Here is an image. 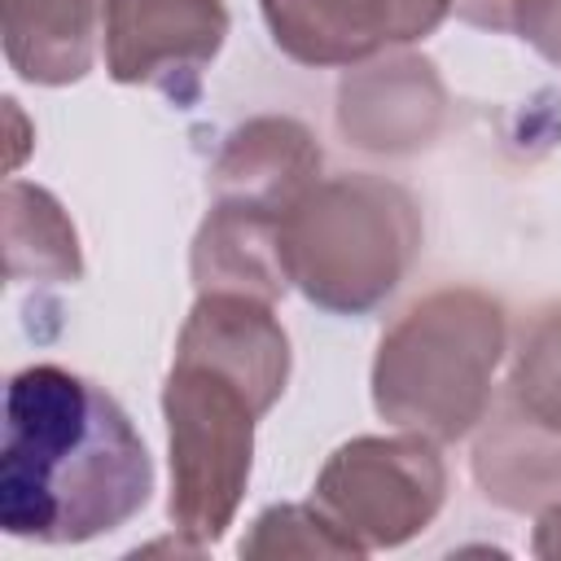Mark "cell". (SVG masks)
Returning a JSON list of instances; mask_svg holds the SVG:
<instances>
[{
	"label": "cell",
	"instance_id": "cell-4",
	"mask_svg": "<svg viewBox=\"0 0 561 561\" xmlns=\"http://www.w3.org/2000/svg\"><path fill=\"white\" fill-rule=\"evenodd\" d=\"M228 18L219 0H105V61L118 83H162L197 75L219 44Z\"/></svg>",
	"mask_w": 561,
	"mask_h": 561
},
{
	"label": "cell",
	"instance_id": "cell-2",
	"mask_svg": "<svg viewBox=\"0 0 561 561\" xmlns=\"http://www.w3.org/2000/svg\"><path fill=\"white\" fill-rule=\"evenodd\" d=\"M167 425H171V517L206 530H224L237 486L250 469V421L263 403L245 390L241 368L224 373L219 355L180 337V364L167 381Z\"/></svg>",
	"mask_w": 561,
	"mask_h": 561
},
{
	"label": "cell",
	"instance_id": "cell-3",
	"mask_svg": "<svg viewBox=\"0 0 561 561\" xmlns=\"http://www.w3.org/2000/svg\"><path fill=\"white\" fill-rule=\"evenodd\" d=\"M451 0H263L276 44L307 66L364 61L430 35Z\"/></svg>",
	"mask_w": 561,
	"mask_h": 561
},
{
	"label": "cell",
	"instance_id": "cell-5",
	"mask_svg": "<svg viewBox=\"0 0 561 561\" xmlns=\"http://www.w3.org/2000/svg\"><path fill=\"white\" fill-rule=\"evenodd\" d=\"M9 66L31 83H70L92 66L105 0H0Z\"/></svg>",
	"mask_w": 561,
	"mask_h": 561
},
{
	"label": "cell",
	"instance_id": "cell-6",
	"mask_svg": "<svg viewBox=\"0 0 561 561\" xmlns=\"http://www.w3.org/2000/svg\"><path fill=\"white\" fill-rule=\"evenodd\" d=\"M460 18L478 22V26H495V31H526L535 35L539 26V9L548 0H451Z\"/></svg>",
	"mask_w": 561,
	"mask_h": 561
},
{
	"label": "cell",
	"instance_id": "cell-1",
	"mask_svg": "<svg viewBox=\"0 0 561 561\" xmlns=\"http://www.w3.org/2000/svg\"><path fill=\"white\" fill-rule=\"evenodd\" d=\"M153 491L131 416L96 381L31 364L9 377L0 438V526L31 543H88L127 526Z\"/></svg>",
	"mask_w": 561,
	"mask_h": 561
}]
</instances>
